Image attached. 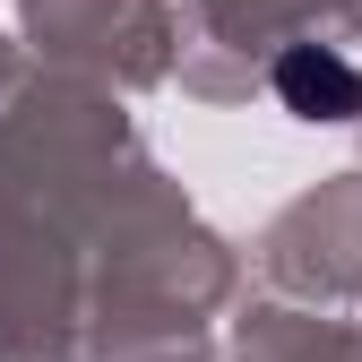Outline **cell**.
Instances as JSON below:
<instances>
[{"label":"cell","instance_id":"6da1fadb","mask_svg":"<svg viewBox=\"0 0 362 362\" xmlns=\"http://www.w3.org/2000/svg\"><path fill=\"white\" fill-rule=\"evenodd\" d=\"M276 95H285L293 112H328V121L362 112V86H354V69H345V61H328V52H310V43L276 61Z\"/></svg>","mask_w":362,"mask_h":362}]
</instances>
